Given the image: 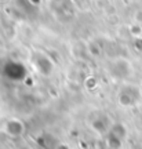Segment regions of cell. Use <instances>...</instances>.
<instances>
[{
    "instance_id": "obj_1",
    "label": "cell",
    "mask_w": 142,
    "mask_h": 149,
    "mask_svg": "<svg viewBox=\"0 0 142 149\" xmlns=\"http://www.w3.org/2000/svg\"><path fill=\"white\" fill-rule=\"evenodd\" d=\"M4 76L8 80L19 81L26 76V70L24 65L18 64V62H10L4 66Z\"/></svg>"
}]
</instances>
